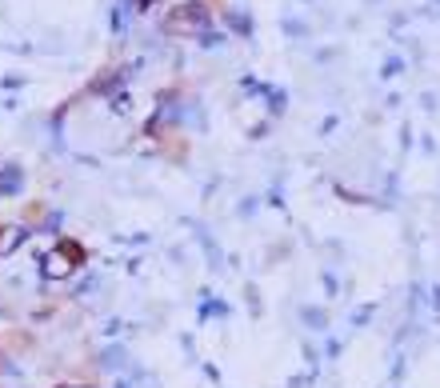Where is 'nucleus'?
<instances>
[{
	"instance_id": "obj_1",
	"label": "nucleus",
	"mask_w": 440,
	"mask_h": 388,
	"mask_svg": "<svg viewBox=\"0 0 440 388\" xmlns=\"http://www.w3.org/2000/svg\"><path fill=\"white\" fill-rule=\"evenodd\" d=\"M76 260H84L81 248H76V245H61L56 252L44 256V276H52V280H64V276L76 268Z\"/></svg>"
},
{
	"instance_id": "obj_2",
	"label": "nucleus",
	"mask_w": 440,
	"mask_h": 388,
	"mask_svg": "<svg viewBox=\"0 0 440 388\" xmlns=\"http://www.w3.org/2000/svg\"><path fill=\"white\" fill-rule=\"evenodd\" d=\"M16 188H21V168H16V164L0 168V196H12Z\"/></svg>"
},
{
	"instance_id": "obj_3",
	"label": "nucleus",
	"mask_w": 440,
	"mask_h": 388,
	"mask_svg": "<svg viewBox=\"0 0 440 388\" xmlns=\"http://www.w3.org/2000/svg\"><path fill=\"white\" fill-rule=\"evenodd\" d=\"M24 236H29L24 228H9V233L0 236V252H9V248H16V245L24 240Z\"/></svg>"
},
{
	"instance_id": "obj_4",
	"label": "nucleus",
	"mask_w": 440,
	"mask_h": 388,
	"mask_svg": "<svg viewBox=\"0 0 440 388\" xmlns=\"http://www.w3.org/2000/svg\"><path fill=\"white\" fill-rule=\"evenodd\" d=\"M305 320H308V328H324V312L320 308H305Z\"/></svg>"
},
{
	"instance_id": "obj_5",
	"label": "nucleus",
	"mask_w": 440,
	"mask_h": 388,
	"mask_svg": "<svg viewBox=\"0 0 440 388\" xmlns=\"http://www.w3.org/2000/svg\"><path fill=\"white\" fill-rule=\"evenodd\" d=\"M432 292H436V297H432V305H436V308H440V288H432Z\"/></svg>"
}]
</instances>
